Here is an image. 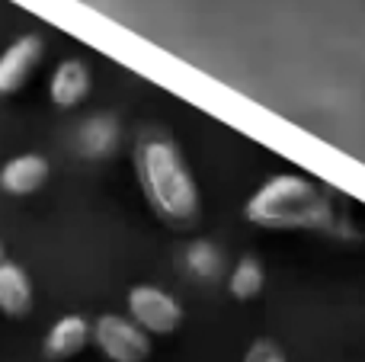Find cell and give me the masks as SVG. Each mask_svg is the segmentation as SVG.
I'll list each match as a JSON object with an SVG mask.
<instances>
[{"label":"cell","instance_id":"cell-4","mask_svg":"<svg viewBox=\"0 0 365 362\" xmlns=\"http://www.w3.org/2000/svg\"><path fill=\"white\" fill-rule=\"evenodd\" d=\"M128 314L145 333L167 337L182 324V305L158 286H135L128 292Z\"/></svg>","mask_w":365,"mask_h":362},{"label":"cell","instance_id":"cell-7","mask_svg":"<svg viewBox=\"0 0 365 362\" xmlns=\"http://www.w3.org/2000/svg\"><path fill=\"white\" fill-rule=\"evenodd\" d=\"M90 87H93V74L87 64L81 58H64L48 81V96L58 109H74L90 96Z\"/></svg>","mask_w":365,"mask_h":362},{"label":"cell","instance_id":"cell-13","mask_svg":"<svg viewBox=\"0 0 365 362\" xmlns=\"http://www.w3.org/2000/svg\"><path fill=\"white\" fill-rule=\"evenodd\" d=\"M244 362H289V359H285V353L279 350L272 340H257V343L247 350Z\"/></svg>","mask_w":365,"mask_h":362},{"label":"cell","instance_id":"cell-1","mask_svg":"<svg viewBox=\"0 0 365 362\" xmlns=\"http://www.w3.org/2000/svg\"><path fill=\"white\" fill-rule=\"evenodd\" d=\"M138 183L148 205L173 228H192L199 222V190L170 135L145 132L135 151Z\"/></svg>","mask_w":365,"mask_h":362},{"label":"cell","instance_id":"cell-2","mask_svg":"<svg viewBox=\"0 0 365 362\" xmlns=\"http://www.w3.org/2000/svg\"><path fill=\"white\" fill-rule=\"evenodd\" d=\"M247 222L272 231H330L334 209L314 183L295 173H279L253 192Z\"/></svg>","mask_w":365,"mask_h":362},{"label":"cell","instance_id":"cell-3","mask_svg":"<svg viewBox=\"0 0 365 362\" xmlns=\"http://www.w3.org/2000/svg\"><path fill=\"white\" fill-rule=\"evenodd\" d=\"M90 337L109 362H148L151 356V333H145L132 318L122 314H103Z\"/></svg>","mask_w":365,"mask_h":362},{"label":"cell","instance_id":"cell-8","mask_svg":"<svg viewBox=\"0 0 365 362\" xmlns=\"http://www.w3.org/2000/svg\"><path fill=\"white\" fill-rule=\"evenodd\" d=\"M87 343H90L87 318H81V314H64V318H58L55 324L48 327L42 353H45V359H51V362H64V359H74L77 353H83Z\"/></svg>","mask_w":365,"mask_h":362},{"label":"cell","instance_id":"cell-11","mask_svg":"<svg viewBox=\"0 0 365 362\" xmlns=\"http://www.w3.org/2000/svg\"><path fill=\"white\" fill-rule=\"evenodd\" d=\"M263 282H266V273H263V263L257 260L253 254L240 257L237 267L231 269V279H227V289L237 301H250L263 292Z\"/></svg>","mask_w":365,"mask_h":362},{"label":"cell","instance_id":"cell-12","mask_svg":"<svg viewBox=\"0 0 365 362\" xmlns=\"http://www.w3.org/2000/svg\"><path fill=\"white\" fill-rule=\"evenodd\" d=\"M186 269L195 276V279H202V282L215 279V276L221 273V250L215 247V244H208V241L189 244V250H186Z\"/></svg>","mask_w":365,"mask_h":362},{"label":"cell","instance_id":"cell-14","mask_svg":"<svg viewBox=\"0 0 365 362\" xmlns=\"http://www.w3.org/2000/svg\"><path fill=\"white\" fill-rule=\"evenodd\" d=\"M0 260H6V247H4V241H0Z\"/></svg>","mask_w":365,"mask_h":362},{"label":"cell","instance_id":"cell-6","mask_svg":"<svg viewBox=\"0 0 365 362\" xmlns=\"http://www.w3.org/2000/svg\"><path fill=\"white\" fill-rule=\"evenodd\" d=\"M48 160L36 151H26V154H16L10 157L4 167H0V190L6 196H32L38 192L45 183H48Z\"/></svg>","mask_w":365,"mask_h":362},{"label":"cell","instance_id":"cell-9","mask_svg":"<svg viewBox=\"0 0 365 362\" xmlns=\"http://www.w3.org/2000/svg\"><path fill=\"white\" fill-rule=\"evenodd\" d=\"M0 311L6 318H26L32 311V279L13 260H0Z\"/></svg>","mask_w":365,"mask_h":362},{"label":"cell","instance_id":"cell-5","mask_svg":"<svg viewBox=\"0 0 365 362\" xmlns=\"http://www.w3.org/2000/svg\"><path fill=\"white\" fill-rule=\"evenodd\" d=\"M45 42L38 36H19L0 51V96H13L32 81L36 68L42 64Z\"/></svg>","mask_w":365,"mask_h":362},{"label":"cell","instance_id":"cell-10","mask_svg":"<svg viewBox=\"0 0 365 362\" xmlns=\"http://www.w3.org/2000/svg\"><path fill=\"white\" fill-rule=\"evenodd\" d=\"M115 145H119V122L109 119V115H93L77 132V148L87 160L109 157L115 151Z\"/></svg>","mask_w":365,"mask_h":362}]
</instances>
